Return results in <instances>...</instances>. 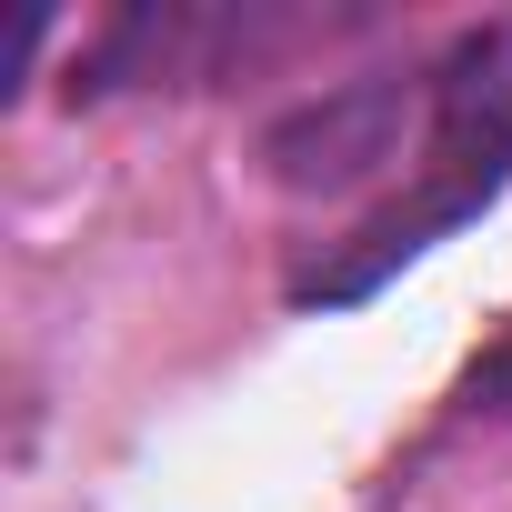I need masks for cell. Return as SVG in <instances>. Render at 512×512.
<instances>
[{
	"mask_svg": "<svg viewBox=\"0 0 512 512\" xmlns=\"http://www.w3.org/2000/svg\"><path fill=\"white\" fill-rule=\"evenodd\" d=\"M412 101H432V81L412 71H362V81H332L322 101L282 111L262 131V161L282 191H362L382 161H402V121Z\"/></svg>",
	"mask_w": 512,
	"mask_h": 512,
	"instance_id": "obj_2",
	"label": "cell"
},
{
	"mask_svg": "<svg viewBox=\"0 0 512 512\" xmlns=\"http://www.w3.org/2000/svg\"><path fill=\"white\" fill-rule=\"evenodd\" d=\"M462 412H512V332L462 372Z\"/></svg>",
	"mask_w": 512,
	"mask_h": 512,
	"instance_id": "obj_3",
	"label": "cell"
},
{
	"mask_svg": "<svg viewBox=\"0 0 512 512\" xmlns=\"http://www.w3.org/2000/svg\"><path fill=\"white\" fill-rule=\"evenodd\" d=\"M512 191V51L502 31H472L442 71H432V101H422V161H412V191H392L362 231H342L322 262L292 282L302 312H342V302H372L402 262L462 221H482L492 201Z\"/></svg>",
	"mask_w": 512,
	"mask_h": 512,
	"instance_id": "obj_1",
	"label": "cell"
}]
</instances>
